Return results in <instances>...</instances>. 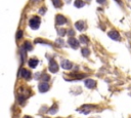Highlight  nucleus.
<instances>
[{"label": "nucleus", "instance_id": "1", "mask_svg": "<svg viewBox=\"0 0 131 118\" xmlns=\"http://www.w3.org/2000/svg\"><path fill=\"white\" fill-rule=\"evenodd\" d=\"M40 25V19L38 16H33L30 20V27L32 29H38Z\"/></svg>", "mask_w": 131, "mask_h": 118}, {"label": "nucleus", "instance_id": "2", "mask_svg": "<svg viewBox=\"0 0 131 118\" xmlns=\"http://www.w3.org/2000/svg\"><path fill=\"white\" fill-rule=\"evenodd\" d=\"M55 20H56V24H58V25H64L65 23H67L66 17L62 16V15H59L58 16H56Z\"/></svg>", "mask_w": 131, "mask_h": 118}, {"label": "nucleus", "instance_id": "3", "mask_svg": "<svg viewBox=\"0 0 131 118\" xmlns=\"http://www.w3.org/2000/svg\"><path fill=\"white\" fill-rule=\"evenodd\" d=\"M109 36L112 38V39H115V40H119L120 39V35H119V33L117 32V31H111L110 33H109Z\"/></svg>", "mask_w": 131, "mask_h": 118}, {"label": "nucleus", "instance_id": "4", "mask_svg": "<svg viewBox=\"0 0 131 118\" xmlns=\"http://www.w3.org/2000/svg\"><path fill=\"white\" fill-rule=\"evenodd\" d=\"M58 64H56L54 61H51L50 64H49V70L51 71V72H56L58 71Z\"/></svg>", "mask_w": 131, "mask_h": 118}, {"label": "nucleus", "instance_id": "5", "mask_svg": "<svg viewBox=\"0 0 131 118\" xmlns=\"http://www.w3.org/2000/svg\"><path fill=\"white\" fill-rule=\"evenodd\" d=\"M69 44L74 47V48H77V47L79 46V42H78V40H76L75 38H70L69 39Z\"/></svg>", "mask_w": 131, "mask_h": 118}, {"label": "nucleus", "instance_id": "6", "mask_svg": "<svg viewBox=\"0 0 131 118\" xmlns=\"http://www.w3.org/2000/svg\"><path fill=\"white\" fill-rule=\"evenodd\" d=\"M21 75L23 76V77H25L26 79H28V78H30V77H31L30 71H28V70H26V69H22V71H21Z\"/></svg>", "mask_w": 131, "mask_h": 118}, {"label": "nucleus", "instance_id": "7", "mask_svg": "<svg viewBox=\"0 0 131 118\" xmlns=\"http://www.w3.org/2000/svg\"><path fill=\"white\" fill-rule=\"evenodd\" d=\"M76 28L78 29V30L82 31V30H84V29L86 28V25H85V23H84V22L80 21V22H77V23H76Z\"/></svg>", "mask_w": 131, "mask_h": 118}, {"label": "nucleus", "instance_id": "8", "mask_svg": "<svg viewBox=\"0 0 131 118\" xmlns=\"http://www.w3.org/2000/svg\"><path fill=\"white\" fill-rule=\"evenodd\" d=\"M85 84H86V86L89 87V88H93L95 86V81H93L92 79H88V80H86V82H85Z\"/></svg>", "mask_w": 131, "mask_h": 118}, {"label": "nucleus", "instance_id": "9", "mask_svg": "<svg viewBox=\"0 0 131 118\" xmlns=\"http://www.w3.org/2000/svg\"><path fill=\"white\" fill-rule=\"evenodd\" d=\"M61 66H62V68L64 69H71L72 68V63H70L69 61H64L62 62V64H61Z\"/></svg>", "mask_w": 131, "mask_h": 118}, {"label": "nucleus", "instance_id": "10", "mask_svg": "<svg viewBox=\"0 0 131 118\" xmlns=\"http://www.w3.org/2000/svg\"><path fill=\"white\" fill-rule=\"evenodd\" d=\"M37 65H38V60H36V59H31L29 61V66L31 68H35Z\"/></svg>", "mask_w": 131, "mask_h": 118}, {"label": "nucleus", "instance_id": "11", "mask_svg": "<svg viewBox=\"0 0 131 118\" xmlns=\"http://www.w3.org/2000/svg\"><path fill=\"white\" fill-rule=\"evenodd\" d=\"M48 88H49V86H48L47 83H41L40 86H39V89H40V91H42V92L43 91H47Z\"/></svg>", "mask_w": 131, "mask_h": 118}, {"label": "nucleus", "instance_id": "12", "mask_svg": "<svg viewBox=\"0 0 131 118\" xmlns=\"http://www.w3.org/2000/svg\"><path fill=\"white\" fill-rule=\"evenodd\" d=\"M74 5H75L76 7H82V6H84V2L82 1V0H76Z\"/></svg>", "mask_w": 131, "mask_h": 118}, {"label": "nucleus", "instance_id": "13", "mask_svg": "<svg viewBox=\"0 0 131 118\" xmlns=\"http://www.w3.org/2000/svg\"><path fill=\"white\" fill-rule=\"evenodd\" d=\"M52 1H53L54 6H56V7H60L61 6V1L60 0H52Z\"/></svg>", "mask_w": 131, "mask_h": 118}, {"label": "nucleus", "instance_id": "14", "mask_svg": "<svg viewBox=\"0 0 131 118\" xmlns=\"http://www.w3.org/2000/svg\"><path fill=\"white\" fill-rule=\"evenodd\" d=\"M82 55L83 56H85V57H86V56H88L89 55V49H87V48H82Z\"/></svg>", "mask_w": 131, "mask_h": 118}, {"label": "nucleus", "instance_id": "15", "mask_svg": "<svg viewBox=\"0 0 131 118\" xmlns=\"http://www.w3.org/2000/svg\"><path fill=\"white\" fill-rule=\"evenodd\" d=\"M80 41H81V42L82 43H87L88 42V39L86 38V37H85V36H80Z\"/></svg>", "mask_w": 131, "mask_h": 118}, {"label": "nucleus", "instance_id": "16", "mask_svg": "<svg viewBox=\"0 0 131 118\" xmlns=\"http://www.w3.org/2000/svg\"><path fill=\"white\" fill-rule=\"evenodd\" d=\"M25 47H26V48H27L28 50L32 49V46H31V43H30V42H26V43L24 44V48H25Z\"/></svg>", "mask_w": 131, "mask_h": 118}, {"label": "nucleus", "instance_id": "17", "mask_svg": "<svg viewBox=\"0 0 131 118\" xmlns=\"http://www.w3.org/2000/svg\"><path fill=\"white\" fill-rule=\"evenodd\" d=\"M59 33H60V35H65L66 34V31L64 30V29H60V30L59 31Z\"/></svg>", "mask_w": 131, "mask_h": 118}, {"label": "nucleus", "instance_id": "18", "mask_svg": "<svg viewBox=\"0 0 131 118\" xmlns=\"http://www.w3.org/2000/svg\"><path fill=\"white\" fill-rule=\"evenodd\" d=\"M21 36H22V32L20 31V32H19V34H18V36H16V38H21Z\"/></svg>", "mask_w": 131, "mask_h": 118}, {"label": "nucleus", "instance_id": "19", "mask_svg": "<svg viewBox=\"0 0 131 118\" xmlns=\"http://www.w3.org/2000/svg\"><path fill=\"white\" fill-rule=\"evenodd\" d=\"M105 1H106V0H97V2H98V3H104Z\"/></svg>", "mask_w": 131, "mask_h": 118}, {"label": "nucleus", "instance_id": "20", "mask_svg": "<svg viewBox=\"0 0 131 118\" xmlns=\"http://www.w3.org/2000/svg\"><path fill=\"white\" fill-rule=\"evenodd\" d=\"M69 34H70V35H73V34H74V32H73V31H70V32H69Z\"/></svg>", "mask_w": 131, "mask_h": 118}, {"label": "nucleus", "instance_id": "21", "mask_svg": "<svg viewBox=\"0 0 131 118\" xmlns=\"http://www.w3.org/2000/svg\"><path fill=\"white\" fill-rule=\"evenodd\" d=\"M25 118H31V117H29V116H26V117H25Z\"/></svg>", "mask_w": 131, "mask_h": 118}, {"label": "nucleus", "instance_id": "22", "mask_svg": "<svg viewBox=\"0 0 131 118\" xmlns=\"http://www.w3.org/2000/svg\"><path fill=\"white\" fill-rule=\"evenodd\" d=\"M35 1H36V0H35Z\"/></svg>", "mask_w": 131, "mask_h": 118}]
</instances>
